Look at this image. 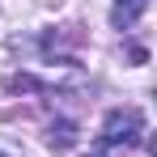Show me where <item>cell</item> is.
Here are the masks:
<instances>
[{"label": "cell", "mask_w": 157, "mask_h": 157, "mask_svg": "<svg viewBox=\"0 0 157 157\" xmlns=\"http://www.w3.org/2000/svg\"><path fill=\"white\" fill-rule=\"evenodd\" d=\"M94 157H106V153H94Z\"/></svg>", "instance_id": "obj_3"}, {"label": "cell", "mask_w": 157, "mask_h": 157, "mask_svg": "<svg viewBox=\"0 0 157 157\" xmlns=\"http://www.w3.org/2000/svg\"><path fill=\"white\" fill-rule=\"evenodd\" d=\"M0 157H4V153H0Z\"/></svg>", "instance_id": "obj_4"}, {"label": "cell", "mask_w": 157, "mask_h": 157, "mask_svg": "<svg viewBox=\"0 0 157 157\" xmlns=\"http://www.w3.org/2000/svg\"><path fill=\"white\" fill-rule=\"evenodd\" d=\"M144 9H149V0H115V26H132Z\"/></svg>", "instance_id": "obj_2"}, {"label": "cell", "mask_w": 157, "mask_h": 157, "mask_svg": "<svg viewBox=\"0 0 157 157\" xmlns=\"http://www.w3.org/2000/svg\"><path fill=\"white\" fill-rule=\"evenodd\" d=\"M140 115L136 110H110L106 115V128H102V144H136L140 140Z\"/></svg>", "instance_id": "obj_1"}]
</instances>
